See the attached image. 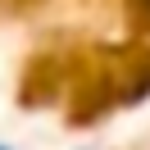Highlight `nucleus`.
<instances>
[{
  "label": "nucleus",
  "mask_w": 150,
  "mask_h": 150,
  "mask_svg": "<svg viewBox=\"0 0 150 150\" xmlns=\"http://www.w3.org/2000/svg\"><path fill=\"white\" fill-rule=\"evenodd\" d=\"M0 150H9V146H5V141H0Z\"/></svg>",
  "instance_id": "1"
}]
</instances>
